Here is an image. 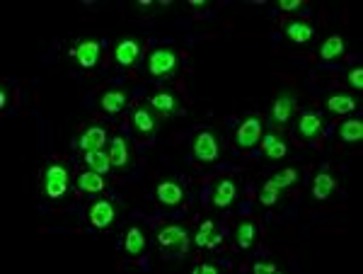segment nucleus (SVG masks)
<instances>
[{"mask_svg": "<svg viewBox=\"0 0 363 274\" xmlns=\"http://www.w3.org/2000/svg\"><path fill=\"white\" fill-rule=\"evenodd\" d=\"M146 70L153 78H170L180 70V54L175 47L165 44V47L153 49L150 56L146 59Z\"/></svg>", "mask_w": 363, "mask_h": 274, "instance_id": "nucleus-1", "label": "nucleus"}, {"mask_svg": "<svg viewBox=\"0 0 363 274\" xmlns=\"http://www.w3.org/2000/svg\"><path fill=\"white\" fill-rule=\"evenodd\" d=\"M189 151H192V158L199 160V163H216L221 158V139L213 129H199L196 134L192 136V144H189Z\"/></svg>", "mask_w": 363, "mask_h": 274, "instance_id": "nucleus-2", "label": "nucleus"}, {"mask_svg": "<svg viewBox=\"0 0 363 274\" xmlns=\"http://www.w3.org/2000/svg\"><path fill=\"white\" fill-rule=\"evenodd\" d=\"M70 190V170L63 163H51L42 175V192L49 199H61Z\"/></svg>", "mask_w": 363, "mask_h": 274, "instance_id": "nucleus-3", "label": "nucleus"}, {"mask_svg": "<svg viewBox=\"0 0 363 274\" xmlns=\"http://www.w3.org/2000/svg\"><path fill=\"white\" fill-rule=\"evenodd\" d=\"M295 109H298V93L291 88H284L276 93L274 102L269 105V124L272 126H286L291 119H293Z\"/></svg>", "mask_w": 363, "mask_h": 274, "instance_id": "nucleus-4", "label": "nucleus"}, {"mask_svg": "<svg viewBox=\"0 0 363 274\" xmlns=\"http://www.w3.org/2000/svg\"><path fill=\"white\" fill-rule=\"evenodd\" d=\"M157 243H160V248L170 250L172 255H184L189 250V243H192V233L187 226L170 223V226H162L157 231Z\"/></svg>", "mask_w": 363, "mask_h": 274, "instance_id": "nucleus-5", "label": "nucleus"}, {"mask_svg": "<svg viewBox=\"0 0 363 274\" xmlns=\"http://www.w3.org/2000/svg\"><path fill=\"white\" fill-rule=\"evenodd\" d=\"M148 107L155 112L160 119H177V116L184 114V105L180 100V95L172 93V90H157L148 98Z\"/></svg>", "mask_w": 363, "mask_h": 274, "instance_id": "nucleus-6", "label": "nucleus"}, {"mask_svg": "<svg viewBox=\"0 0 363 274\" xmlns=\"http://www.w3.org/2000/svg\"><path fill=\"white\" fill-rule=\"evenodd\" d=\"M111 56L119 66L124 68H131L141 61L143 56V39L134 37V34H126V37H119L111 47Z\"/></svg>", "mask_w": 363, "mask_h": 274, "instance_id": "nucleus-7", "label": "nucleus"}, {"mask_svg": "<svg viewBox=\"0 0 363 274\" xmlns=\"http://www.w3.org/2000/svg\"><path fill=\"white\" fill-rule=\"evenodd\" d=\"M107 153H109V160H111V170L129 172L131 167H134V160H136L134 146H131V141L126 139V136H114V139H109Z\"/></svg>", "mask_w": 363, "mask_h": 274, "instance_id": "nucleus-8", "label": "nucleus"}, {"mask_svg": "<svg viewBox=\"0 0 363 274\" xmlns=\"http://www.w3.org/2000/svg\"><path fill=\"white\" fill-rule=\"evenodd\" d=\"M264 136V121L259 116L249 114L240 121V126L235 129V144L240 146L242 151H249L259 144V139Z\"/></svg>", "mask_w": 363, "mask_h": 274, "instance_id": "nucleus-9", "label": "nucleus"}, {"mask_svg": "<svg viewBox=\"0 0 363 274\" xmlns=\"http://www.w3.org/2000/svg\"><path fill=\"white\" fill-rule=\"evenodd\" d=\"M240 195V177H221L211 190V204L216 209H228Z\"/></svg>", "mask_w": 363, "mask_h": 274, "instance_id": "nucleus-10", "label": "nucleus"}, {"mask_svg": "<svg viewBox=\"0 0 363 274\" xmlns=\"http://www.w3.org/2000/svg\"><path fill=\"white\" fill-rule=\"evenodd\" d=\"M131 126H134V131L141 139H150V136H155L160 131V116L148 105H141V107H136L134 116H131Z\"/></svg>", "mask_w": 363, "mask_h": 274, "instance_id": "nucleus-11", "label": "nucleus"}, {"mask_svg": "<svg viewBox=\"0 0 363 274\" xmlns=\"http://www.w3.org/2000/svg\"><path fill=\"white\" fill-rule=\"evenodd\" d=\"M119 216V209L111 199H97L90 204L88 209V221L92 223L95 228H111Z\"/></svg>", "mask_w": 363, "mask_h": 274, "instance_id": "nucleus-12", "label": "nucleus"}, {"mask_svg": "<svg viewBox=\"0 0 363 274\" xmlns=\"http://www.w3.org/2000/svg\"><path fill=\"white\" fill-rule=\"evenodd\" d=\"M100 54H102V47L97 39H80L73 49H70V56L75 59V63L83 66V68H95L97 61H100Z\"/></svg>", "mask_w": 363, "mask_h": 274, "instance_id": "nucleus-13", "label": "nucleus"}, {"mask_svg": "<svg viewBox=\"0 0 363 274\" xmlns=\"http://www.w3.org/2000/svg\"><path fill=\"white\" fill-rule=\"evenodd\" d=\"M295 134L305 141H313V139H320L325 134V119L318 114V112H303L295 124Z\"/></svg>", "mask_w": 363, "mask_h": 274, "instance_id": "nucleus-14", "label": "nucleus"}, {"mask_svg": "<svg viewBox=\"0 0 363 274\" xmlns=\"http://www.w3.org/2000/svg\"><path fill=\"white\" fill-rule=\"evenodd\" d=\"M97 107L105 112V114H119V112L129 107V93L121 88L105 90V93L100 95V100H97Z\"/></svg>", "mask_w": 363, "mask_h": 274, "instance_id": "nucleus-15", "label": "nucleus"}, {"mask_svg": "<svg viewBox=\"0 0 363 274\" xmlns=\"http://www.w3.org/2000/svg\"><path fill=\"white\" fill-rule=\"evenodd\" d=\"M155 197H157V201H160V204L177 206V204H182V201H184L187 192H184V187L177 180H162L160 185L155 187Z\"/></svg>", "mask_w": 363, "mask_h": 274, "instance_id": "nucleus-16", "label": "nucleus"}, {"mask_svg": "<svg viewBox=\"0 0 363 274\" xmlns=\"http://www.w3.org/2000/svg\"><path fill=\"white\" fill-rule=\"evenodd\" d=\"M107 129L105 126H90V129H85L83 134H80V139H78V149L83 151V153H90V151H100V149H105V144H107Z\"/></svg>", "mask_w": 363, "mask_h": 274, "instance_id": "nucleus-17", "label": "nucleus"}, {"mask_svg": "<svg viewBox=\"0 0 363 274\" xmlns=\"http://www.w3.org/2000/svg\"><path fill=\"white\" fill-rule=\"evenodd\" d=\"M284 34L293 44H308L315 37V27L308 20H291V22H286Z\"/></svg>", "mask_w": 363, "mask_h": 274, "instance_id": "nucleus-18", "label": "nucleus"}, {"mask_svg": "<svg viewBox=\"0 0 363 274\" xmlns=\"http://www.w3.org/2000/svg\"><path fill=\"white\" fill-rule=\"evenodd\" d=\"M262 151L269 160H281L288 155V141L276 131H269L267 136H262Z\"/></svg>", "mask_w": 363, "mask_h": 274, "instance_id": "nucleus-19", "label": "nucleus"}, {"mask_svg": "<svg viewBox=\"0 0 363 274\" xmlns=\"http://www.w3.org/2000/svg\"><path fill=\"white\" fill-rule=\"evenodd\" d=\"M325 105L332 114H351V112L359 107V100L351 93H332Z\"/></svg>", "mask_w": 363, "mask_h": 274, "instance_id": "nucleus-20", "label": "nucleus"}, {"mask_svg": "<svg viewBox=\"0 0 363 274\" xmlns=\"http://www.w3.org/2000/svg\"><path fill=\"white\" fill-rule=\"evenodd\" d=\"M105 187H107V180H105V175H100V172L83 170L78 175V190L80 192H88V195H100V192H105Z\"/></svg>", "mask_w": 363, "mask_h": 274, "instance_id": "nucleus-21", "label": "nucleus"}, {"mask_svg": "<svg viewBox=\"0 0 363 274\" xmlns=\"http://www.w3.org/2000/svg\"><path fill=\"white\" fill-rule=\"evenodd\" d=\"M148 241H146V233H143L141 226H131L129 233H126L124 238V250L129 252V255H141L143 250H146Z\"/></svg>", "mask_w": 363, "mask_h": 274, "instance_id": "nucleus-22", "label": "nucleus"}, {"mask_svg": "<svg viewBox=\"0 0 363 274\" xmlns=\"http://www.w3.org/2000/svg\"><path fill=\"white\" fill-rule=\"evenodd\" d=\"M85 163H88L90 170L100 172V175H109L111 170V160H109V153H107L105 149L100 151H90V153H85Z\"/></svg>", "mask_w": 363, "mask_h": 274, "instance_id": "nucleus-23", "label": "nucleus"}, {"mask_svg": "<svg viewBox=\"0 0 363 274\" xmlns=\"http://www.w3.org/2000/svg\"><path fill=\"white\" fill-rule=\"evenodd\" d=\"M254 238H257V226H254V221H240L238 226H235V243H238V248H242V250L252 248Z\"/></svg>", "mask_w": 363, "mask_h": 274, "instance_id": "nucleus-24", "label": "nucleus"}, {"mask_svg": "<svg viewBox=\"0 0 363 274\" xmlns=\"http://www.w3.org/2000/svg\"><path fill=\"white\" fill-rule=\"evenodd\" d=\"M341 54H344V39H341L339 34H332V37H327L325 42H322L320 47L322 61H337Z\"/></svg>", "mask_w": 363, "mask_h": 274, "instance_id": "nucleus-25", "label": "nucleus"}, {"mask_svg": "<svg viewBox=\"0 0 363 274\" xmlns=\"http://www.w3.org/2000/svg\"><path fill=\"white\" fill-rule=\"evenodd\" d=\"M339 139L346 144H359L363 141V121L361 119H346L339 126Z\"/></svg>", "mask_w": 363, "mask_h": 274, "instance_id": "nucleus-26", "label": "nucleus"}, {"mask_svg": "<svg viewBox=\"0 0 363 274\" xmlns=\"http://www.w3.org/2000/svg\"><path fill=\"white\" fill-rule=\"evenodd\" d=\"M337 180L330 175V172H318V177L313 180V197L315 199H327V197L334 192Z\"/></svg>", "mask_w": 363, "mask_h": 274, "instance_id": "nucleus-27", "label": "nucleus"}, {"mask_svg": "<svg viewBox=\"0 0 363 274\" xmlns=\"http://www.w3.org/2000/svg\"><path fill=\"white\" fill-rule=\"evenodd\" d=\"M281 195H284V190H281L279 185H274L272 180H267L262 185V190H259V201H262L264 206H274L276 201L281 199Z\"/></svg>", "mask_w": 363, "mask_h": 274, "instance_id": "nucleus-28", "label": "nucleus"}, {"mask_svg": "<svg viewBox=\"0 0 363 274\" xmlns=\"http://www.w3.org/2000/svg\"><path fill=\"white\" fill-rule=\"evenodd\" d=\"M213 233H216V223H213V221H203L201 226L196 228V233H194L192 238H194V243H196L199 248H206Z\"/></svg>", "mask_w": 363, "mask_h": 274, "instance_id": "nucleus-29", "label": "nucleus"}, {"mask_svg": "<svg viewBox=\"0 0 363 274\" xmlns=\"http://www.w3.org/2000/svg\"><path fill=\"white\" fill-rule=\"evenodd\" d=\"M295 180H298V170H295V167H284V170H279V172H274L272 175V182L274 185H279L281 190L291 187Z\"/></svg>", "mask_w": 363, "mask_h": 274, "instance_id": "nucleus-30", "label": "nucleus"}, {"mask_svg": "<svg viewBox=\"0 0 363 274\" xmlns=\"http://www.w3.org/2000/svg\"><path fill=\"white\" fill-rule=\"evenodd\" d=\"M346 83H349L356 93H361L363 90V66H354V68H349V73H346Z\"/></svg>", "mask_w": 363, "mask_h": 274, "instance_id": "nucleus-31", "label": "nucleus"}, {"mask_svg": "<svg viewBox=\"0 0 363 274\" xmlns=\"http://www.w3.org/2000/svg\"><path fill=\"white\" fill-rule=\"evenodd\" d=\"M300 8H303V0H279V10H284V13H293Z\"/></svg>", "mask_w": 363, "mask_h": 274, "instance_id": "nucleus-32", "label": "nucleus"}, {"mask_svg": "<svg viewBox=\"0 0 363 274\" xmlns=\"http://www.w3.org/2000/svg\"><path fill=\"white\" fill-rule=\"evenodd\" d=\"M252 270L259 272V274H272V272L279 270V267H276V262H254Z\"/></svg>", "mask_w": 363, "mask_h": 274, "instance_id": "nucleus-33", "label": "nucleus"}, {"mask_svg": "<svg viewBox=\"0 0 363 274\" xmlns=\"http://www.w3.org/2000/svg\"><path fill=\"white\" fill-rule=\"evenodd\" d=\"M196 272H203V274H216V272H218V267H216V265H206V262H203V265H199V267H196Z\"/></svg>", "mask_w": 363, "mask_h": 274, "instance_id": "nucleus-34", "label": "nucleus"}, {"mask_svg": "<svg viewBox=\"0 0 363 274\" xmlns=\"http://www.w3.org/2000/svg\"><path fill=\"white\" fill-rule=\"evenodd\" d=\"M0 107H3V109L8 107V90H5V88L0 90Z\"/></svg>", "mask_w": 363, "mask_h": 274, "instance_id": "nucleus-35", "label": "nucleus"}, {"mask_svg": "<svg viewBox=\"0 0 363 274\" xmlns=\"http://www.w3.org/2000/svg\"><path fill=\"white\" fill-rule=\"evenodd\" d=\"M221 241H223V238L218 236V233H213V236H211V241H208V245H206V248H216V245H218V243H221Z\"/></svg>", "mask_w": 363, "mask_h": 274, "instance_id": "nucleus-36", "label": "nucleus"}, {"mask_svg": "<svg viewBox=\"0 0 363 274\" xmlns=\"http://www.w3.org/2000/svg\"><path fill=\"white\" fill-rule=\"evenodd\" d=\"M189 5L192 8H201V5H206V0H189Z\"/></svg>", "mask_w": 363, "mask_h": 274, "instance_id": "nucleus-37", "label": "nucleus"}]
</instances>
